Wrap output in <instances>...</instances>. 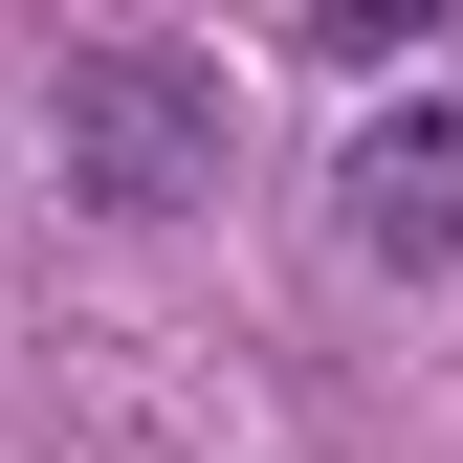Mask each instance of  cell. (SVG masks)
Here are the masks:
<instances>
[{
	"mask_svg": "<svg viewBox=\"0 0 463 463\" xmlns=\"http://www.w3.org/2000/svg\"><path fill=\"white\" fill-rule=\"evenodd\" d=\"M67 177H89L110 221H177V199L221 177V89L177 67V44H89V67H67Z\"/></svg>",
	"mask_w": 463,
	"mask_h": 463,
	"instance_id": "obj_1",
	"label": "cell"
},
{
	"mask_svg": "<svg viewBox=\"0 0 463 463\" xmlns=\"http://www.w3.org/2000/svg\"><path fill=\"white\" fill-rule=\"evenodd\" d=\"M354 243L375 265H463V89H420V110L354 133Z\"/></svg>",
	"mask_w": 463,
	"mask_h": 463,
	"instance_id": "obj_2",
	"label": "cell"
}]
</instances>
